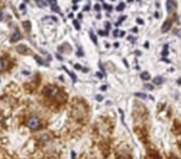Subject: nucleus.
<instances>
[{
	"label": "nucleus",
	"mask_w": 181,
	"mask_h": 159,
	"mask_svg": "<svg viewBox=\"0 0 181 159\" xmlns=\"http://www.w3.org/2000/svg\"><path fill=\"white\" fill-rule=\"evenodd\" d=\"M83 10H84V11H88V10H89V4H88V5H86Z\"/></svg>",
	"instance_id": "b1692460"
},
{
	"label": "nucleus",
	"mask_w": 181,
	"mask_h": 159,
	"mask_svg": "<svg viewBox=\"0 0 181 159\" xmlns=\"http://www.w3.org/2000/svg\"><path fill=\"white\" fill-rule=\"evenodd\" d=\"M2 19H3V11L0 10V20H2Z\"/></svg>",
	"instance_id": "7c9ffc66"
},
{
	"label": "nucleus",
	"mask_w": 181,
	"mask_h": 159,
	"mask_svg": "<svg viewBox=\"0 0 181 159\" xmlns=\"http://www.w3.org/2000/svg\"><path fill=\"white\" fill-rule=\"evenodd\" d=\"M47 3L50 4V6H51V10L53 11V13H61V10H60V6L57 5V2L56 0H47Z\"/></svg>",
	"instance_id": "f03ea898"
},
{
	"label": "nucleus",
	"mask_w": 181,
	"mask_h": 159,
	"mask_svg": "<svg viewBox=\"0 0 181 159\" xmlns=\"http://www.w3.org/2000/svg\"><path fill=\"white\" fill-rule=\"evenodd\" d=\"M132 31H133V32H138V28H134V29H132Z\"/></svg>",
	"instance_id": "c85d7f7f"
},
{
	"label": "nucleus",
	"mask_w": 181,
	"mask_h": 159,
	"mask_svg": "<svg viewBox=\"0 0 181 159\" xmlns=\"http://www.w3.org/2000/svg\"><path fill=\"white\" fill-rule=\"evenodd\" d=\"M177 84H179V85H181V77L177 80Z\"/></svg>",
	"instance_id": "2f4dec72"
},
{
	"label": "nucleus",
	"mask_w": 181,
	"mask_h": 159,
	"mask_svg": "<svg viewBox=\"0 0 181 159\" xmlns=\"http://www.w3.org/2000/svg\"><path fill=\"white\" fill-rule=\"evenodd\" d=\"M36 4L40 6V8H45L47 5V3L45 2V0H36Z\"/></svg>",
	"instance_id": "9b49d317"
},
{
	"label": "nucleus",
	"mask_w": 181,
	"mask_h": 159,
	"mask_svg": "<svg viewBox=\"0 0 181 159\" xmlns=\"http://www.w3.org/2000/svg\"><path fill=\"white\" fill-rule=\"evenodd\" d=\"M74 68H76V70H83V67H82L81 65H78V63L74 65Z\"/></svg>",
	"instance_id": "a211bd4d"
},
{
	"label": "nucleus",
	"mask_w": 181,
	"mask_h": 159,
	"mask_svg": "<svg viewBox=\"0 0 181 159\" xmlns=\"http://www.w3.org/2000/svg\"><path fill=\"white\" fill-rule=\"evenodd\" d=\"M88 34H89V36H90V39H92V41H93L95 44H97V37H96V35H95V32H93L92 30H89V31H88Z\"/></svg>",
	"instance_id": "9d476101"
},
{
	"label": "nucleus",
	"mask_w": 181,
	"mask_h": 159,
	"mask_svg": "<svg viewBox=\"0 0 181 159\" xmlns=\"http://www.w3.org/2000/svg\"><path fill=\"white\" fill-rule=\"evenodd\" d=\"M6 68V61L5 58H0V71H4Z\"/></svg>",
	"instance_id": "1a4fd4ad"
},
{
	"label": "nucleus",
	"mask_w": 181,
	"mask_h": 159,
	"mask_svg": "<svg viewBox=\"0 0 181 159\" xmlns=\"http://www.w3.org/2000/svg\"><path fill=\"white\" fill-rule=\"evenodd\" d=\"M62 70H65V71H66V72H67V73H68V75L71 76V78L73 80V82H76V81H77V77H76V75H74L73 72H71V71H68V68H67L66 66H63V67H62Z\"/></svg>",
	"instance_id": "423d86ee"
},
{
	"label": "nucleus",
	"mask_w": 181,
	"mask_h": 159,
	"mask_svg": "<svg viewBox=\"0 0 181 159\" xmlns=\"http://www.w3.org/2000/svg\"><path fill=\"white\" fill-rule=\"evenodd\" d=\"M140 78L144 80V81H148V80H150V73L149 72H141Z\"/></svg>",
	"instance_id": "6e6552de"
},
{
	"label": "nucleus",
	"mask_w": 181,
	"mask_h": 159,
	"mask_svg": "<svg viewBox=\"0 0 181 159\" xmlns=\"http://www.w3.org/2000/svg\"><path fill=\"white\" fill-rule=\"evenodd\" d=\"M171 159H176V158H171Z\"/></svg>",
	"instance_id": "72a5a7b5"
},
{
	"label": "nucleus",
	"mask_w": 181,
	"mask_h": 159,
	"mask_svg": "<svg viewBox=\"0 0 181 159\" xmlns=\"http://www.w3.org/2000/svg\"><path fill=\"white\" fill-rule=\"evenodd\" d=\"M101 90H102V91H106V90H107V86H102Z\"/></svg>",
	"instance_id": "c756f323"
},
{
	"label": "nucleus",
	"mask_w": 181,
	"mask_h": 159,
	"mask_svg": "<svg viewBox=\"0 0 181 159\" xmlns=\"http://www.w3.org/2000/svg\"><path fill=\"white\" fill-rule=\"evenodd\" d=\"M124 8H125V4H124V3H120V4L117 6V11H123Z\"/></svg>",
	"instance_id": "4468645a"
},
{
	"label": "nucleus",
	"mask_w": 181,
	"mask_h": 159,
	"mask_svg": "<svg viewBox=\"0 0 181 159\" xmlns=\"http://www.w3.org/2000/svg\"><path fill=\"white\" fill-rule=\"evenodd\" d=\"M96 76H97V77H99V78H102V77H103V75H102V73H99V72H97V73H96Z\"/></svg>",
	"instance_id": "a878e982"
},
{
	"label": "nucleus",
	"mask_w": 181,
	"mask_h": 159,
	"mask_svg": "<svg viewBox=\"0 0 181 159\" xmlns=\"http://www.w3.org/2000/svg\"><path fill=\"white\" fill-rule=\"evenodd\" d=\"M26 124H27V127H29L30 129L36 131V129H39V127H40V119H39V117H36V116H31V117L27 118Z\"/></svg>",
	"instance_id": "f257e3e1"
},
{
	"label": "nucleus",
	"mask_w": 181,
	"mask_h": 159,
	"mask_svg": "<svg viewBox=\"0 0 181 159\" xmlns=\"http://www.w3.org/2000/svg\"><path fill=\"white\" fill-rule=\"evenodd\" d=\"M144 88H145V90H149V91H151V90H154V86H153V85H149V84H146V85L144 86Z\"/></svg>",
	"instance_id": "f3484780"
},
{
	"label": "nucleus",
	"mask_w": 181,
	"mask_h": 159,
	"mask_svg": "<svg viewBox=\"0 0 181 159\" xmlns=\"http://www.w3.org/2000/svg\"><path fill=\"white\" fill-rule=\"evenodd\" d=\"M137 23H138V24H144V21H143L141 19H137Z\"/></svg>",
	"instance_id": "393cba45"
},
{
	"label": "nucleus",
	"mask_w": 181,
	"mask_h": 159,
	"mask_svg": "<svg viewBox=\"0 0 181 159\" xmlns=\"http://www.w3.org/2000/svg\"><path fill=\"white\" fill-rule=\"evenodd\" d=\"M175 8H176V4H175L174 0H166V10H167V13H172L175 10Z\"/></svg>",
	"instance_id": "7ed1b4c3"
},
{
	"label": "nucleus",
	"mask_w": 181,
	"mask_h": 159,
	"mask_svg": "<svg viewBox=\"0 0 181 159\" xmlns=\"http://www.w3.org/2000/svg\"><path fill=\"white\" fill-rule=\"evenodd\" d=\"M73 25H74L76 30H81V25H79V23L77 20H73Z\"/></svg>",
	"instance_id": "2eb2a0df"
},
{
	"label": "nucleus",
	"mask_w": 181,
	"mask_h": 159,
	"mask_svg": "<svg viewBox=\"0 0 181 159\" xmlns=\"http://www.w3.org/2000/svg\"><path fill=\"white\" fill-rule=\"evenodd\" d=\"M20 9H21V10H25V5H24V4H21V5H20Z\"/></svg>",
	"instance_id": "cd10ccee"
},
{
	"label": "nucleus",
	"mask_w": 181,
	"mask_h": 159,
	"mask_svg": "<svg viewBox=\"0 0 181 159\" xmlns=\"http://www.w3.org/2000/svg\"><path fill=\"white\" fill-rule=\"evenodd\" d=\"M135 97L141 98V100H146V98H148V96H146L145 93H141V92H137V93H135Z\"/></svg>",
	"instance_id": "f8f14e48"
},
{
	"label": "nucleus",
	"mask_w": 181,
	"mask_h": 159,
	"mask_svg": "<svg viewBox=\"0 0 181 159\" xmlns=\"http://www.w3.org/2000/svg\"><path fill=\"white\" fill-rule=\"evenodd\" d=\"M133 2V0H128V3H132Z\"/></svg>",
	"instance_id": "473e14b6"
},
{
	"label": "nucleus",
	"mask_w": 181,
	"mask_h": 159,
	"mask_svg": "<svg viewBox=\"0 0 181 159\" xmlns=\"http://www.w3.org/2000/svg\"><path fill=\"white\" fill-rule=\"evenodd\" d=\"M21 37V35H20V32L19 31H15L13 35H11V37H10V40H11V42H16Z\"/></svg>",
	"instance_id": "39448f33"
},
{
	"label": "nucleus",
	"mask_w": 181,
	"mask_h": 159,
	"mask_svg": "<svg viewBox=\"0 0 181 159\" xmlns=\"http://www.w3.org/2000/svg\"><path fill=\"white\" fill-rule=\"evenodd\" d=\"M176 35H177V36L181 39V30H177V31H176Z\"/></svg>",
	"instance_id": "5701e85b"
},
{
	"label": "nucleus",
	"mask_w": 181,
	"mask_h": 159,
	"mask_svg": "<svg viewBox=\"0 0 181 159\" xmlns=\"http://www.w3.org/2000/svg\"><path fill=\"white\" fill-rule=\"evenodd\" d=\"M97 101H98V102L103 101V96H97Z\"/></svg>",
	"instance_id": "4be33fe9"
},
{
	"label": "nucleus",
	"mask_w": 181,
	"mask_h": 159,
	"mask_svg": "<svg viewBox=\"0 0 181 159\" xmlns=\"http://www.w3.org/2000/svg\"><path fill=\"white\" fill-rule=\"evenodd\" d=\"M35 58H36L37 63H40V65H45V62L42 61V58H41V57H39V56H35Z\"/></svg>",
	"instance_id": "dca6fc26"
},
{
	"label": "nucleus",
	"mask_w": 181,
	"mask_h": 159,
	"mask_svg": "<svg viewBox=\"0 0 181 159\" xmlns=\"http://www.w3.org/2000/svg\"><path fill=\"white\" fill-rule=\"evenodd\" d=\"M170 26H171V20H166L164 24H162V26H161V31L162 32H166V31H169L170 30Z\"/></svg>",
	"instance_id": "20e7f679"
},
{
	"label": "nucleus",
	"mask_w": 181,
	"mask_h": 159,
	"mask_svg": "<svg viewBox=\"0 0 181 159\" xmlns=\"http://www.w3.org/2000/svg\"><path fill=\"white\" fill-rule=\"evenodd\" d=\"M113 35H114V36H118V35H119V30H118V29H117V30H114Z\"/></svg>",
	"instance_id": "aec40b11"
},
{
	"label": "nucleus",
	"mask_w": 181,
	"mask_h": 159,
	"mask_svg": "<svg viewBox=\"0 0 181 159\" xmlns=\"http://www.w3.org/2000/svg\"><path fill=\"white\" fill-rule=\"evenodd\" d=\"M153 82H154V85H161V84L164 82V78L160 77V76H156V77L153 80Z\"/></svg>",
	"instance_id": "0eeeda50"
},
{
	"label": "nucleus",
	"mask_w": 181,
	"mask_h": 159,
	"mask_svg": "<svg viewBox=\"0 0 181 159\" xmlns=\"http://www.w3.org/2000/svg\"><path fill=\"white\" fill-rule=\"evenodd\" d=\"M112 2H114V0H112Z\"/></svg>",
	"instance_id": "f704fd0d"
},
{
	"label": "nucleus",
	"mask_w": 181,
	"mask_h": 159,
	"mask_svg": "<svg viewBox=\"0 0 181 159\" xmlns=\"http://www.w3.org/2000/svg\"><path fill=\"white\" fill-rule=\"evenodd\" d=\"M95 10H96V11H101V6H99L98 4H96V5H95Z\"/></svg>",
	"instance_id": "6ab92c4d"
},
{
	"label": "nucleus",
	"mask_w": 181,
	"mask_h": 159,
	"mask_svg": "<svg viewBox=\"0 0 181 159\" xmlns=\"http://www.w3.org/2000/svg\"><path fill=\"white\" fill-rule=\"evenodd\" d=\"M128 39H129V41H130V42H134V41H135V39H134V37H132V36H130V37H128Z\"/></svg>",
	"instance_id": "bb28decb"
},
{
	"label": "nucleus",
	"mask_w": 181,
	"mask_h": 159,
	"mask_svg": "<svg viewBox=\"0 0 181 159\" xmlns=\"http://www.w3.org/2000/svg\"><path fill=\"white\" fill-rule=\"evenodd\" d=\"M23 26H24V28L29 31V30H30V28H31V24H30V21H24V23H23Z\"/></svg>",
	"instance_id": "ddd939ff"
},
{
	"label": "nucleus",
	"mask_w": 181,
	"mask_h": 159,
	"mask_svg": "<svg viewBox=\"0 0 181 159\" xmlns=\"http://www.w3.org/2000/svg\"><path fill=\"white\" fill-rule=\"evenodd\" d=\"M56 57L58 58V61H63V58H62V56H61V55H58V54H57V55H56Z\"/></svg>",
	"instance_id": "412c9836"
}]
</instances>
